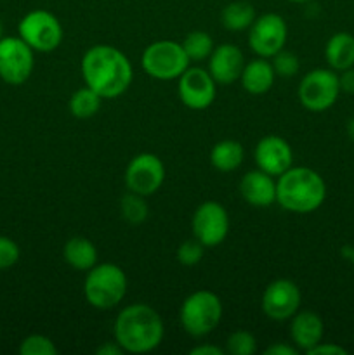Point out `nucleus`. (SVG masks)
Returning <instances> with one entry per match:
<instances>
[{"mask_svg":"<svg viewBox=\"0 0 354 355\" xmlns=\"http://www.w3.org/2000/svg\"><path fill=\"white\" fill-rule=\"evenodd\" d=\"M288 28L280 14L267 12L255 17L248 28V45L259 58H273L285 49Z\"/></svg>","mask_w":354,"mask_h":355,"instance_id":"10","label":"nucleus"},{"mask_svg":"<svg viewBox=\"0 0 354 355\" xmlns=\"http://www.w3.org/2000/svg\"><path fill=\"white\" fill-rule=\"evenodd\" d=\"M101 103H103V97L97 92H94L90 87L85 85L71 96V99H69V111L78 120H89L101 110Z\"/></svg>","mask_w":354,"mask_h":355,"instance_id":"24","label":"nucleus"},{"mask_svg":"<svg viewBox=\"0 0 354 355\" xmlns=\"http://www.w3.org/2000/svg\"><path fill=\"white\" fill-rule=\"evenodd\" d=\"M274 73L273 64L266 61V58L253 59L248 64H245L243 68L242 76V85L252 96H262V94L269 92L271 87L274 85Z\"/></svg>","mask_w":354,"mask_h":355,"instance_id":"19","label":"nucleus"},{"mask_svg":"<svg viewBox=\"0 0 354 355\" xmlns=\"http://www.w3.org/2000/svg\"><path fill=\"white\" fill-rule=\"evenodd\" d=\"M347 134H349V137L354 141V116L351 118L349 123H347Z\"/></svg>","mask_w":354,"mask_h":355,"instance_id":"37","label":"nucleus"},{"mask_svg":"<svg viewBox=\"0 0 354 355\" xmlns=\"http://www.w3.org/2000/svg\"><path fill=\"white\" fill-rule=\"evenodd\" d=\"M309 355H346L347 350L344 347L337 345V343H323L319 342L318 345L312 347L307 352Z\"/></svg>","mask_w":354,"mask_h":355,"instance_id":"32","label":"nucleus"},{"mask_svg":"<svg viewBox=\"0 0 354 355\" xmlns=\"http://www.w3.org/2000/svg\"><path fill=\"white\" fill-rule=\"evenodd\" d=\"M183 49L189 61H203V59L210 58L212 51H214V40L205 31H191L184 38Z\"/></svg>","mask_w":354,"mask_h":355,"instance_id":"25","label":"nucleus"},{"mask_svg":"<svg viewBox=\"0 0 354 355\" xmlns=\"http://www.w3.org/2000/svg\"><path fill=\"white\" fill-rule=\"evenodd\" d=\"M85 85L103 99H117L132 83V64L127 55L113 45H94L82 58Z\"/></svg>","mask_w":354,"mask_h":355,"instance_id":"1","label":"nucleus"},{"mask_svg":"<svg viewBox=\"0 0 354 355\" xmlns=\"http://www.w3.org/2000/svg\"><path fill=\"white\" fill-rule=\"evenodd\" d=\"M325 59L330 68L335 71H344L354 66V37L347 31H339L332 35L326 42Z\"/></svg>","mask_w":354,"mask_h":355,"instance_id":"20","label":"nucleus"},{"mask_svg":"<svg viewBox=\"0 0 354 355\" xmlns=\"http://www.w3.org/2000/svg\"><path fill=\"white\" fill-rule=\"evenodd\" d=\"M257 350V342L252 333L239 331L231 333L226 342V352L231 355H253Z\"/></svg>","mask_w":354,"mask_h":355,"instance_id":"27","label":"nucleus"},{"mask_svg":"<svg viewBox=\"0 0 354 355\" xmlns=\"http://www.w3.org/2000/svg\"><path fill=\"white\" fill-rule=\"evenodd\" d=\"M19 37L37 52H52L62 40V26L58 17L44 9L28 12L19 21Z\"/></svg>","mask_w":354,"mask_h":355,"instance_id":"8","label":"nucleus"},{"mask_svg":"<svg viewBox=\"0 0 354 355\" xmlns=\"http://www.w3.org/2000/svg\"><path fill=\"white\" fill-rule=\"evenodd\" d=\"M273 69L278 76H283V78H292L298 73V68H301V62H298V58L290 51H285L281 49L280 52L273 55Z\"/></svg>","mask_w":354,"mask_h":355,"instance_id":"29","label":"nucleus"},{"mask_svg":"<svg viewBox=\"0 0 354 355\" xmlns=\"http://www.w3.org/2000/svg\"><path fill=\"white\" fill-rule=\"evenodd\" d=\"M65 262L75 270H90L97 263V250L87 238H71L62 250Z\"/></svg>","mask_w":354,"mask_h":355,"instance_id":"21","label":"nucleus"},{"mask_svg":"<svg viewBox=\"0 0 354 355\" xmlns=\"http://www.w3.org/2000/svg\"><path fill=\"white\" fill-rule=\"evenodd\" d=\"M165 180V166L158 156L142 153L130 159L125 170V184L128 191L141 196H151L162 187Z\"/></svg>","mask_w":354,"mask_h":355,"instance_id":"12","label":"nucleus"},{"mask_svg":"<svg viewBox=\"0 0 354 355\" xmlns=\"http://www.w3.org/2000/svg\"><path fill=\"white\" fill-rule=\"evenodd\" d=\"M124 350H121V347L118 345L117 342H110V343H104V345H101L99 349L96 350L97 355H118L121 354Z\"/></svg>","mask_w":354,"mask_h":355,"instance_id":"36","label":"nucleus"},{"mask_svg":"<svg viewBox=\"0 0 354 355\" xmlns=\"http://www.w3.org/2000/svg\"><path fill=\"white\" fill-rule=\"evenodd\" d=\"M253 158H255L257 168L273 177H280L292 166L294 153H292L290 144L283 137L266 135L257 142Z\"/></svg>","mask_w":354,"mask_h":355,"instance_id":"15","label":"nucleus"},{"mask_svg":"<svg viewBox=\"0 0 354 355\" xmlns=\"http://www.w3.org/2000/svg\"><path fill=\"white\" fill-rule=\"evenodd\" d=\"M203 253H205V246L201 245L196 238L187 239V241H184L183 245L177 248V260H179L183 266L193 267L201 262Z\"/></svg>","mask_w":354,"mask_h":355,"instance_id":"30","label":"nucleus"},{"mask_svg":"<svg viewBox=\"0 0 354 355\" xmlns=\"http://www.w3.org/2000/svg\"><path fill=\"white\" fill-rule=\"evenodd\" d=\"M222 319V302L214 291L200 290L191 293L180 305V324L194 338L214 331Z\"/></svg>","mask_w":354,"mask_h":355,"instance_id":"5","label":"nucleus"},{"mask_svg":"<svg viewBox=\"0 0 354 355\" xmlns=\"http://www.w3.org/2000/svg\"><path fill=\"white\" fill-rule=\"evenodd\" d=\"M224 352L226 350L219 349V347L215 345H198L189 350L191 355H222Z\"/></svg>","mask_w":354,"mask_h":355,"instance_id":"35","label":"nucleus"},{"mask_svg":"<svg viewBox=\"0 0 354 355\" xmlns=\"http://www.w3.org/2000/svg\"><path fill=\"white\" fill-rule=\"evenodd\" d=\"M19 260V246L7 236H0V270L10 269Z\"/></svg>","mask_w":354,"mask_h":355,"instance_id":"31","label":"nucleus"},{"mask_svg":"<svg viewBox=\"0 0 354 355\" xmlns=\"http://www.w3.org/2000/svg\"><path fill=\"white\" fill-rule=\"evenodd\" d=\"M326 198V184L316 170L290 166L276 180V203L294 214H311Z\"/></svg>","mask_w":354,"mask_h":355,"instance_id":"3","label":"nucleus"},{"mask_svg":"<svg viewBox=\"0 0 354 355\" xmlns=\"http://www.w3.org/2000/svg\"><path fill=\"white\" fill-rule=\"evenodd\" d=\"M193 234L205 248L219 246L229 232V215L217 201H205L196 208L191 220Z\"/></svg>","mask_w":354,"mask_h":355,"instance_id":"11","label":"nucleus"},{"mask_svg":"<svg viewBox=\"0 0 354 355\" xmlns=\"http://www.w3.org/2000/svg\"><path fill=\"white\" fill-rule=\"evenodd\" d=\"M222 24L229 31H243L255 21V9L252 3L236 0L222 9Z\"/></svg>","mask_w":354,"mask_h":355,"instance_id":"23","label":"nucleus"},{"mask_svg":"<svg viewBox=\"0 0 354 355\" xmlns=\"http://www.w3.org/2000/svg\"><path fill=\"white\" fill-rule=\"evenodd\" d=\"M83 293L92 307L106 311L124 300L127 293V276L115 263H99L87 270Z\"/></svg>","mask_w":354,"mask_h":355,"instance_id":"4","label":"nucleus"},{"mask_svg":"<svg viewBox=\"0 0 354 355\" xmlns=\"http://www.w3.org/2000/svg\"><path fill=\"white\" fill-rule=\"evenodd\" d=\"M323 333H325V326L316 312L302 311L292 318L290 335L298 350L309 352L312 347L321 342Z\"/></svg>","mask_w":354,"mask_h":355,"instance_id":"18","label":"nucleus"},{"mask_svg":"<svg viewBox=\"0 0 354 355\" xmlns=\"http://www.w3.org/2000/svg\"><path fill=\"white\" fill-rule=\"evenodd\" d=\"M245 158V151L243 146L238 141H221L212 148L210 162L212 166L219 172H233L238 168Z\"/></svg>","mask_w":354,"mask_h":355,"instance_id":"22","label":"nucleus"},{"mask_svg":"<svg viewBox=\"0 0 354 355\" xmlns=\"http://www.w3.org/2000/svg\"><path fill=\"white\" fill-rule=\"evenodd\" d=\"M339 76L332 69H312L298 85V101L305 110L312 113H323L330 110L339 99Z\"/></svg>","mask_w":354,"mask_h":355,"instance_id":"7","label":"nucleus"},{"mask_svg":"<svg viewBox=\"0 0 354 355\" xmlns=\"http://www.w3.org/2000/svg\"><path fill=\"white\" fill-rule=\"evenodd\" d=\"M243 200L257 208H267L276 201V180L262 170H252L239 180Z\"/></svg>","mask_w":354,"mask_h":355,"instance_id":"17","label":"nucleus"},{"mask_svg":"<svg viewBox=\"0 0 354 355\" xmlns=\"http://www.w3.org/2000/svg\"><path fill=\"white\" fill-rule=\"evenodd\" d=\"M266 355H297L298 349L295 347L287 345V343H276V345H271L269 349H266Z\"/></svg>","mask_w":354,"mask_h":355,"instance_id":"34","label":"nucleus"},{"mask_svg":"<svg viewBox=\"0 0 354 355\" xmlns=\"http://www.w3.org/2000/svg\"><path fill=\"white\" fill-rule=\"evenodd\" d=\"M0 335H2V333H0Z\"/></svg>","mask_w":354,"mask_h":355,"instance_id":"41","label":"nucleus"},{"mask_svg":"<svg viewBox=\"0 0 354 355\" xmlns=\"http://www.w3.org/2000/svg\"><path fill=\"white\" fill-rule=\"evenodd\" d=\"M33 49L21 37L0 40V78L9 85H21L33 73Z\"/></svg>","mask_w":354,"mask_h":355,"instance_id":"9","label":"nucleus"},{"mask_svg":"<svg viewBox=\"0 0 354 355\" xmlns=\"http://www.w3.org/2000/svg\"><path fill=\"white\" fill-rule=\"evenodd\" d=\"M163 321L158 312L144 304L125 307L115 321V342L124 352L146 354L163 340Z\"/></svg>","mask_w":354,"mask_h":355,"instance_id":"2","label":"nucleus"},{"mask_svg":"<svg viewBox=\"0 0 354 355\" xmlns=\"http://www.w3.org/2000/svg\"><path fill=\"white\" fill-rule=\"evenodd\" d=\"M21 355H58V347L44 335H30L21 342Z\"/></svg>","mask_w":354,"mask_h":355,"instance_id":"28","label":"nucleus"},{"mask_svg":"<svg viewBox=\"0 0 354 355\" xmlns=\"http://www.w3.org/2000/svg\"><path fill=\"white\" fill-rule=\"evenodd\" d=\"M349 260H351V262H353V266H354V246H353V252H351V257H349Z\"/></svg>","mask_w":354,"mask_h":355,"instance_id":"39","label":"nucleus"},{"mask_svg":"<svg viewBox=\"0 0 354 355\" xmlns=\"http://www.w3.org/2000/svg\"><path fill=\"white\" fill-rule=\"evenodd\" d=\"M3 37V28H2V23H0V40H2Z\"/></svg>","mask_w":354,"mask_h":355,"instance_id":"40","label":"nucleus"},{"mask_svg":"<svg viewBox=\"0 0 354 355\" xmlns=\"http://www.w3.org/2000/svg\"><path fill=\"white\" fill-rule=\"evenodd\" d=\"M243 68H245V58L236 45L222 44L219 47H214L210 61H208V73L215 82L229 85V83L239 80Z\"/></svg>","mask_w":354,"mask_h":355,"instance_id":"16","label":"nucleus"},{"mask_svg":"<svg viewBox=\"0 0 354 355\" xmlns=\"http://www.w3.org/2000/svg\"><path fill=\"white\" fill-rule=\"evenodd\" d=\"M301 290L290 279H276L262 295V311L273 321H287L298 312Z\"/></svg>","mask_w":354,"mask_h":355,"instance_id":"13","label":"nucleus"},{"mask_svg":"<svg viewBox=\"0 0 354 355\" xmlns=\"http://www.w3.org/2000/svg\"><path fill=\"white\" fill-rule=\"evenodd\" d=\"M294 3H305V2H311V0H290Z\"/></svg>","mask_w":354,"mask_h":355,"instance_id":"38","label":"nucleus"},{"mask_svg":"<svg viewBox=\"0 0 354 355\" xmlns=\"http://www.w3.org/2000/svg\"><path fill=\"white\" fill-rule=\"evenodd\" d=\"M340 92H346L349 96H354V66L353 68L344 69L342 75L339 76Z\"/></svg>","mask_w":354,"mask_h":355,"instance_id":"33","label":"nucleus"},{"mask_svg":"<svg viewBox=\"0 0 354 355\" xmlns=\"http://www.w3.org/2000/svg\"><path fill=\"white\" fill-rule=\"evenodd\" d=\"M215 82L203 68H187L179 76V97L189 110H207L215 101Z\"/></svg>","mask_w":354,"mask_h":355,"instance_id":"14","label":"nucleus"},{"mask_svg":"<svg viewBox=\"0 0 354 355\" xmlns=\"http://www.w3.org/2000/svg\"><path fill=\"white\" fill-rule=\"evenodd\" d=\"M142 69L155 80L179 78L189 68V58L183 44L172 40H160L148 45L141 58Z\"/></svg>","mask_w":354,"mask_h":355,"instance_id":"6","label":"nucleus"},{"mask_svg":"<svg viewBox=\"0 0 354 355\" xmlns=\"http://www.w3.org/2000/svg\"><path fill=\"white\" fill-rule=\"evenodd\" d=\"M148 205H146L144 201V196H141V194L137 193H128L125 194L124 198H121L120 201V214H121V218H124L125 222H128V224L132 225H137V224H142V222L148 218Z\"/></svg>","mask_w":354,"mask_h":355,"instance_id":"26","label":"nucleus"}]
</instances>
